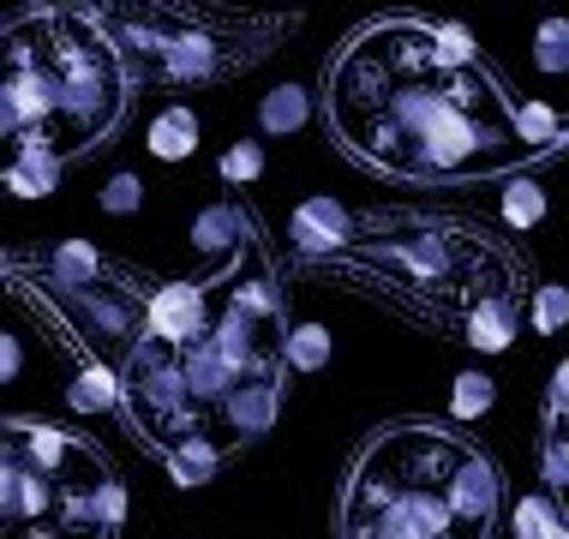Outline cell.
Instances as JSON below:
<instances>
[{
    "label": "cell",
    "instance_id": "4316f807",
    "mask_svg": "<svg viewBox=\"0 0 569 539\" xmlns=\"http://www.w3.org/2000/svg\"><path fill=\"white\" fill-rule=\"evenodd\" d=\"M546 431H569V360L551 372V390H546Z\"/></svg>",
    "mask_w": 569,
    "mask_h": 539
},
{
    "label": "cell",
    "instance_id": "603a6c76",
    "mask_svg": "<svg viewBox=\"0 0 569 539\" xmlns=\"http://www.w3.org/2000/svg\"><path fill=\"white\" fill-rule=\"evenodd\" d=\"M533 67H540L546 79H563L569 72V19H546L533 30Z\"/></svg>",
    "mask_w": 569,
    "mask_h": 539
},
{
    "label": "cell",
    "instance_id": "e0dca14e",
    "mask_svg": "<svg viewBox=\"0 0 569 539\" xmlns=\"http://www.w3.org/2000/svg\"><path fill=\"white\" fill-rule=\"evenodd\" d=\"M510 528L516 539H569V510L551 503L546 491H528V498L510 503Z\"/></svg>",
    "mask_w": 569,
    "mask_h": 539
},
{
    "label": "cell",
    "instance_id": "30bf717a",
    "mask_svg": "<svg viewBox=\"0 0 569 539\" xmlns=\"http://www.w3.org/2000/svg\"><path fill=\"white\" fill-rule=\"evenodd\" d=\"M366 234V222L353 216L342 198H306V204L288 216V246L300 258H342L353 252Z\"/></svg>",
    "mask_w": 569,
    "mask_h": 539
},
{
    "label": "cell",
    "instance_id": "8992f818",
    "mask_svg": "<svg viewBox=\"0 0 569 539\" xmlns=\"http://www.w3.org/2000/svg\"><path fill=\"white\" fill-rule=\"evenodd\" d=\"M109 24L132 90H187L246 72L295 30V19L234 7H97Z\"/></svg>",
    "mask_w": 569,
    "mask_h": 539
},
{
    "label": "cell",
    "instance_id": "6da1fadb",
    "mask_svg": "<svg viewBox=\"0 0 569 539\" xmlns=\"http://www.w3.org/2000/svg\"><path fill=\"white\" fill-rule=\"evenodd\" d=\"M325 114L348 157L408 187L516 180L540 162L516 132V102L480 60H450L438 24L378 19L330 60Z\"/></svg>",
    "mask_w": 569,
    "mask_h": 539
},
{
    "label": "cell",
    "instance_id": "ac0fdd59",
    "mask_svg": "<svg viewBox=\"0 0 569 539\" xmlns=\"http://www.w3.org/2000/svg\"><path fill=\"white\" fill-rule=\"evenodd\" d=\"M222 461H228V450L217 438H192V443H180L174 456H162V468H168V480H174V486H210Z\"/></svg>",
    "mask_w": 569,
    "mask_h": 539
},
{
    "label": "cell",
    "instance_id": "9a60e30c",
    "mask_svg": "<svg viewBox=\"0 0 569 539\" xmlns=\"http://www.w3.org/2000/svg\"><path fill=\"white\" fill-rule=\"evenodd\" d=\"M306 120H312V97H306L300 84H276V90H264V102H258V132L264 138H295Z\"/></svg>",
    "mask_w": 569,
    "mask_h": 539
},
{
    "label": "cell",
    "instance_id": "5b68a950",
    "mask_svg": "<svg viewBox=\"0 0 569 539\" xmlns=\"http://www.w3.org/2000/svg\"><path fill=\"white\" fill-rule=\"evenodd\" d=\"M127 521V486L90 438L49 420H7L0 528L7 539H109Z\"/></svg>",
    "mask_w": 569,
    "mask_h": 539
},
{
    "label": "cell",
    "instance_id": "cb8c5ba5",
    "mask_svg": "<svg viewBox=\"0 0 569 539\" xmlns=\"http://www.w3.org/2000/svg\"><path fill=\"white\" fill-rule=\"evenodd\" d=\"M217 174L228 180V187H252V180L264 174V144H258V138H240V144H228L222 162H217Z\"/></svg>",
    "mask_w": 569,
    "mask_h": 539
},
{
    "label": "cell",
    "instance_id": "7402d4cb",
    "mask_svg": "<svg viewBox=\"0 0 569 539\" xmlns=\"http://www.w3.org/2000/svg\"><path fill=\"white\" fill-rule=\"evenodd\" d=\"M528 323H533V336H558V330H569V288H563V282H540V288H533Z\"/></svg>",
    "mask_w": 569,
    "mask_h": 539
},
{
    "label": "cell",
    "instance_id": "52a82bcc",
    "mask_svg": "<svg viewBox=\"0 0 569 539\" xmlns=\"http://www.w3.org/2000/svg\"><path fill=\"white\" fill-rule=\"evenodd\" d=\"M12 288L37 295L60 323H67L72 342L90 348L97 360H109L114 372L138 353V342H144L150 288H144V276H132L120 264H109V276H97V282H54V276H42V282L30 288L24 276H12Z\"/></svg>",
    "mask_w": 569,
    "mask_h": 539
},
{
    "label": "cell",
    "instance_id": "9c48e42d",
    "mask_svg": "<svg viewBox=\"0 0 569 539\" xmlns=\"http://www.w3.org/2000/svg\"><path fill=\"white\" fill-rule=\"evenodd\" d=\"M282 402H288V378H282V372L240 383V390L228 396V408L217 413V431H210V438H217L222 450L234 456L240 443H258L276 420H282Z\"/></svg>",
    "mask_w": 569,
    "mask_h": 539
},
{
    "label": "cell",
    "instance_id": "8fae6325",
    "mask_svg": "<svg viewBox=\"0 0 569 539\" xmlns=\"http://www.w3.org/2000/svg\"><path fill=\"white\" fill-rule=\"evenodd\" d=\"M258 234H252V216H246L240 204H204L192 216V246L204 258H217V264H234V258L246 252V246H252Z\"/></svg>",
    "mask_w": 569,
    "mask_h": 539
},
{
    "label": "cell",
    "instance_id": "d4e9b609",
    "mask_svg": "<svg viewBox=\"0 0 569 539\" xmlns=\"http://www.w3.org/2000/svg\"><path fill=\"white\" fill-rule=\"evenodd\" d=\"M540 480L551 491H563V510H569V431H546L540 438Z\"/></svg>",
    "mask_w": 569,
    "mask_h": 539
},
{
    "label": "cell",
    "instance_id": "83f0119b",
    "mask_svg": "<svg viewBox=\"0 0 569 539\" xmlns=\"http://www.w3.org/2000/svg\"><path fill=\"white\" fill-rule=\"evenodd\" d=\"M19 372H24V342L19 336H0V383H19Z\"/></svg>",
    "mask_w": 569,
    "mask_h": 539
},
{
    "label": "cell",
    "instance_id": "d6986e66",
    "mask_svg": "<svg viewBox=\"0 0 569 539\" xmlns=\"http://www.w3.org/2000/svg\"><path fill=\"white\" fill-rule=\"evenodd\" d=\"M491 402H498L491 372H456V383H450V420L456 426H473L480 413H491Z\"/></svg>",
    "mask_w": 569,
    "mask_h": 539
},
{
    "label": "cell",
    "instance_id": "484cf974",
    "mask_svg": "<svg viewBox=\"0 0 569 539\" xmlns=\"http://www.w3.org/2000/svg\"><path fill=\"white\" fill-rule=\"evenodd\" d=\"M97 204L109 210V216H132L138 204H144V180H138V174H114L109 187L97 192Z\"/></svg>",
    "mask_w": 569,
    "mask_h": 539
},
{
    "label": "cell",
    "instance_id": "4fadbf2b",
    "mask_svg": "<svg viewBox=\"0 0 569 539\" xmlns=\"http://www.w3.org/2000/svg\"><path fill=\"white\" fill-rule=\"evenodd\" d=\"M516 132H521V144H528L533 157H558V150H569V114L540 102V97L516 102Z\"/></svg>",
    "mask_w": 569,
    "mask_h": 539
},
{
    "label": "cell",
    "instance_id": "ba28073f",
    "mask_svg": "<svg viewBox=\"0 0 569 539\" xmlns=\"http://www.w3.org/2000/svg\"><path fill=\"white\" fill-rule=\"evenodd\" d=\"M217 323V270L192 276V282H157L144 306V336L162 348H192Z\"/></svg>",
    "mask_w": 569,
    "mask_h": 539
},
{
    "label": "cell",
    "instance_id": "2e32d148",
    "mask_svg": "<svg viewBox=\"0 0 569 539\" xmlns=\"http://www.w3.org/2000/svg\"><path fill=\"white\" fill-rule=\"evenodd\" d=\"M42 276H54V282H97V276H109V258L90 240H54L42 252Z\"/></svg>",
    "mask_w": 569,
    "mask_h": 539
},
{
    "label": "cell",
    "instance_id": "7c38bea8",
    "mask_svg": "<svg viewBox=\"0 0 569 539\" xmlns=\"http://www.w3.org/2000/svg\"><path fill=\"white\" fill-rule=\"evenodd\" d=\"M144 150L157 162H187L192 150H198V114L187 102H168L157 120H150V132H144Z\"/></svg>",
    "mask_w": 569,
    "mask_h": 539
},
{
    "label": "cell",
    "instance_id": "ffe728a7",
    "mask_svg": "<svg viewBox=\"0 0 569 539\" xmlns=\"http://www.w3.org/2000/svg\"><path fill=\"white\" fill-rule=\"evenodd\" d=\"M282 360H288V372H325L330 366V330L325 323H295Z\"/></svg>",
    "mask_w": 569,
    "mask_h": 539
},
{
    "label": "cell",
    "instance_id": "3957f363",
    "mask_svg": "<svg viewBox=\"0 0 569 539\" xmlns=\"http://www.w3.org/2000/svg\"><path fill=\"white\" fill-rule=\"evenodd\" d=\"M372 234V228H366ZM342 270H372V288L402 300L413 318L443 323L450 336L468 342V330L498 306H521L528 282H521V258L498 246L473 222H390V234L360 240L353 252L330 258Z\"/></svg>",
    "mask_w": 569,
    "mask_h": 539
},
{
    "label": "cell",
    "instance_id": "5bb4252c",
    "mask_svg": "<svg viewBox=\"0 0 569 539\" xmlns=\"http://www.w3.org/2000/svg\"><path fill=\"white\" fill-rule=\"evenodd\" d=\"M60 168L67 162H60L54 150H12V162H7L0 180H7L12 198H49L60 187Z\"/></svg>",
    "mask_w": 569,
    "mask_h": 539
},
{
    "label": "cell",
    "instance_id": "44dd1931",
    "mask_svg": "<svg viewBox=\"0 0 569 539\" xmlns=\"http://www.w3.org/2000/svg\"><path fill=\"white\" fill-rule=\"evenodd\" d=\"M546 187H533V180H510V187H503V222L516 228V234H528V228H540L546 222Z\"/></svg>",
    "mask_w": 569,
    "mask_h": 539
},
{
    "label": "cell",
    "instance_id": "7a4b0ae2",
    "mask_svg": "<svg viewBox=\"0 0 569 539\" xmlns=\"http://www.w3.org/2000/svg\"><path fill=\"white\" fill-rule=\"evenodd\" d=\"M132 79L97 7H24L0 42V138L84 157L127 120Z\"/></svg>",
    "mask_w": 569,
    "mask_h": 539
},
{
    "label": "cell",
    "instance_id": "277c9868",
    "mask_svg": "<svg viewBox=\"0 0 569 539\" xmlns=\"http://www.w3.org/2000/svg\"><path fill=\"white\" fill-rule=\"evenodd\" d=\"M473 443L432 420H396L360 450L342 491V539H491L461 510Z\"/></svg>",
    "mask_w": 569,
    "mask_h": 539
}]
</instances>
